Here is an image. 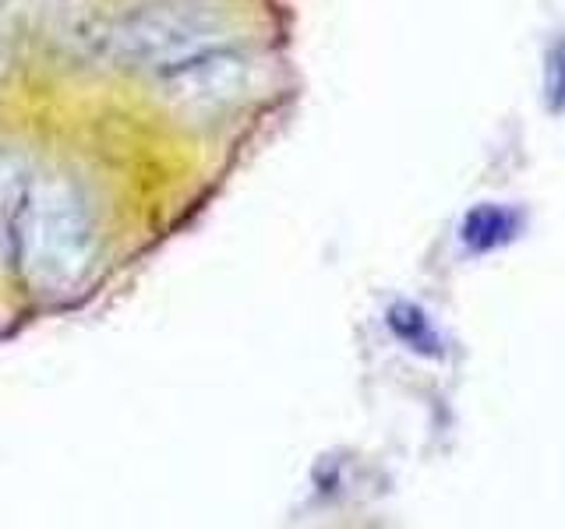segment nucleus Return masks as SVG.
I'll list each match as a JSON object with an SVG mask.
<instances>
[{"instance_id":"3","label":"nucleus","mask_w":565,"mask_h":529,"mask_svg":"<svg viewBox=\"0 0 565 529\" xmlns=\"http://www.w3.org/2000/svg\"><path fill=\"white\" fill-rule=\"evenodd\" d=\"M152 85L156 96L173 114L209 120L255 96L258 61L237 43H220L202 53H191V57L170 67H159L152 75Z\"/></svg>"},{"instance_id":"1","label":"nucleus","mask_w":565,"mask_h":529,"mask_svg":"<svg viewBox=\"0 0 565 529\" xmlns=\"http://www.w3.org/2000/svg\"><path fill=\"white\" fill-rule=\"evenodd\" d=\"M99 258V219L78 181L64 173H40L22 229L25 279L40 293H78Z\"/></svg>"},{"instance_id":"2","label":"nucleus","mask_w":565,"mask_h":529,"mask_svg":"<svg viewBox=\"0 0 565 529\" xmlns=\"http://www.w3.org/2000/svg\"><path fill=\"white\" fill-rule=\"evenodd\" d=\"M237 14L226 0H152L131 8L103 32V53L120 67L149 71L234 43Z\"/></svg>"},{"instance_id":"4","label":"nucleus","mask_w":565,"mask_h":529,"mask_svg":"<svg viewBox=\"0 0 565 529\" xmlns=\"http://www.w3.org/2000/svg\"><path fill=\"white\" fill-rule=\"evenodd\" d=\"M35 173L11 152H0V269L22 255V229Z\"/></svg>"}]
</instances>
